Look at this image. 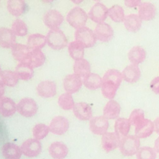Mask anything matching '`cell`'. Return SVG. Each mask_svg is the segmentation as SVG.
<instances>
[{
    "instance_id": "cell-11",
    "label": "cell",
    "mask_w": 159,
    "mask_h": 159,
    "mask_svg": "<svg viewBox=\"0 0 159 159\" xmlns=\"http://www.w3.org/2000/svg\"><path fill=\"white\" fill-rule=\"evenodd\" d=\"M96 39L102 42H108L114 36V30L111 25L102 22L98 24L94 30Z\"/></svg>"
},
{
    "instance_id": "cell-24",
    "label": "cell",
    "mask_w": 159,
    "mask_h": 159,
    "mask_svg": "<svg viewBox=\"0 0 159 159\" xmlns=\"http://www.w3.org/2000/svg\"><path fill=\"white\" fill-rule=\"evenodd\" d=\"M146 55L145 50L139 45H135L132 47L127 53L128 58L131 63L137 65L145 60Z\"/></svg>"
},
{
    "instance_id": "cell-12",
    "label": "cell",
    "mask_w": 159,
    "mask_h": 159,
    "mask_svg": "<svg viewBox=\"0 0 159 159\" xmlns=\"http://www.w3.org/2000/svg\"><path fill=\"white\" fill-rule=\"evenodd\" d=\"M81 78L75 73L68 74L63 79V86L66 93L72 94L77 92L81 87Z\"/></svg>"
},
{
    "instance_id": "cell-35",
    "label": "cell",
    "mask_w": 159,
    "mask_h": 159,
    "mask_svg": "<svg viewBox=\"0 0 159 159\" xmlns=\"http://www.w3.org/2000/svg\"><path fill=\"white\" fill-rule=\"evenodd\" d=\"M101 88L103 96L111 100L115 97L119 86L112 81H102Z\"/></svg>"
},
{
    "instance_id": "cell-29",
    "label": "cell",
    "mask_w": 159,
    "mask_h": 159,
    "mask_svg": "<svg viewBox=\"0 0 159 159\" xmlns=\"http://www.w3.org/2000/svg\"><path fill=\"white\" fill-rule=\"evenodd\" d=\"M46 43V36L39 33L29 35L27 41V45L30 50H40L45 46Z\"/></svg>"
},
{
    "instance_id": "cell-45",
    "label": "cell",
    "mask_w": 159,
    "mask_h": 159,
    "mask_svg": "<svg viewBox=\"0 0 159 159\" xmlns=\"http://www.w3.org/2000/svg\"><path fill=\"white\" fill-rule=\"evenodd\" d=\"M141 2H142L140 0H125L124 1V3L126 5V6L130 7H134L137 6L139 7Z\"/></svg>"
},
{
    "instance_id": "cell-26",
    "label": "cell",
    "mask_w": 159,
    "mask_h": 159,
    "mask_svg": "<svg viewBox=\"0 0 159 159\" xmlns=\"http://www.w3.org/2000/svg\"><path fill=\"white\" fill-rule=\"evenodd\" d=\"M2 154L6 159H20L22 151L17 145L7 142L2 147Z\"/></svg>"
},
{
    "instance_id": "cell-10",
    "label": "cell",
    "mask_w": 159,
    "mask_h": 159,
    "mask_svg": "<svg viewBox=\"0 0 159 159\" xmlns=\"http://www.w3.org/2000/svg\"><path fill=\"white\" fill-rule=\"evenodd\" d=\"M48 127L52 133L57 135H62L68 130L69 121L64 116H57L52 119Z\"/></svg>"
},
{
    "instance_id": "cell-13",
    "label": "cell",
    "mask_w": 159,
    "mask_h": 159,
    "mask_svg": "<svg viewBox=\"0 0 159 159\" xmlns=\"http://www.w3.org/2000/svg\"><path fill=\"white\" fill-rule=\"evenodd\" d=\"M73 109L75 116L80 120H86L92 118V108L89 104L85 102L75 103Z\"/></svg>"
},
{
    "instance_id": "cell-28",
    "label": "cell",
    "mask_w": 159,
    "mask_h": 159,
    "mask_svg": "<svg viewBox=\"0 0 159 159\" xmlns=\"http://www.w3.org/2000/svg\"><path fill=\"white\" fill-rule=\"evenodd\" d=\"M15 73L19 79L29 80L34 75V68L27 62H19L15 68Z\"/></svg>"
},
{
    "instance_id": "cell-19",
    "label": "cell",
    "mask_w": 159,
    "mask_h": 159,
    "mask_svg": "<svg viewBox=\"0 0 159 159\" xmlns=\"http://www.w3.org/2000/svg\"><path fill=\"white\" fill-rule=\"evenodd\" d=\"M16 37L11 29L0 27V46L3 48H11L16 43Z\"/></svg>"
},
{
    "instance_id": "cell-20",
    "label": "cell",
    "mask_w": 159,
    "mask_h": 159,
    "mask_svg": "<svg viewBox=\"0 0 159 159\" xmlns=\"http://www.w3.org/2000/svg\"><path fill=\"white\" fill-rule=\"evenodd\" d=\"M48 152L53 159H63L68 153V148L62 142H54L50 145Z\"/></svg>"
},
{
    "instance_id": "cell-31",
    "label": "cell",
    "mask_w": 159,
    "mask_h": 159,
    "mask_svg": "<svg viewBox=\"0 0 159 159\" xmlns=\"http://www.w3.org/2000/svg\"><path fill=\"white\" fill-rule=\"evenodd\" d=\"M7 9L12 15L19 16L25 11L27 4L24 0H8Z\"/></svg>"
},
{
    "instance_id": "cell-46",
    "label": "cell",
    "mask_w": 159,
    "mask_h": 159,
    "mask_svg": "<svg viewBox=\"0 0 159 159\" xmlns=\"http://www.w3.org/2000/svg\"><path fill=\"white\" fill-rule=\"evenodd\" d=\"M153 122L154 125V130L159 135V117H157Z\"/></svg>"
},
{
    "instance_id": "cell-7",
    "label": "cell",
    "mask_w": 159,
    "mask_h": 159,
    "mask_svg": "<svg viewBox=\"0 0 159 159\" xmlns=\"http://www.w3.org/2000/svg\"><path fill=\"white\" fill-rule=\"evenodd\" d=\"M88 16L98 24L102 22L108 16V8L102 2H96L90 9Z\"/></svg>"
},
{
    "instance_id": "cell-2",
    "label": "cell",
    "mask_w": 159,
    "mask_h": 159,
    "mask_svg": "<svg viewBox=\"0 0 159 159\" xmlns=\"http://www.w3.org/2000/svg\"><path fill=\"white\" fill-rule=\"evenodd\" d=\"M47 43L54 50H60L68 44V40L63 32L59 28L50 29L46 35Z\"/></svg>"
},
{
    "instance_id": "cell-37",
    "label": "cell",
    "mask_w": 159,
    "mask_h": 159,
    "mask_svg": "<svg viewBox=\"0 0 159 159\" xmlns=\"http://www.w3.org/2000/svg\"><path fill=\"white\" fill-rule=\"evenodd\" d=\"M102 81H110L115 83L119 87L120 86L123 80L122 75L120 71L117 69H109L104 74Z\"/></svg>"
},
{
    "instance_id": "cell-44",
    "label": "cell",
    "mask_w": 159,
    "mask_h": 159,
    "mask_svg": "<svg viewBox=\"0 0 159 159\" xmlns=\"http://www.w3.org/2000/svg\"><path fill=\"white\" fill-rule=\"evenodd\" d=\"M151 89L157 94H159V76L155 77L150 82Z\"/></svg>"
},
{
    "instance_id": "cell-43",
    "label": "cell",
    "mask_w": 159,
    "mask_h": 159,
    "mask_svg": "<svg viewBox=\"0 0 159 159\" xmlns=\"http://www.w3.org/2000/svg\"><path fill=\"white\" fill-rule=\"evenodd\" d=\"M145 119V114L144 111L142 109H134L129 118V120L131 124V125L136 126L140 122H142Z\"/></svg>"
},
{
    "instance_id": "cell-23",
    "label": "cell",
    "mask_w": 159,
    "mask_h": 159,
    "mask_svg": "<svg viewBox=\"0 0 159 159\" xmlns=\"http://www.w3.org/2000/svg\"><path fill=\"white\" fill-rule=\"evenodd\" d=\"M121 107L119 103L114 99L107 102L103 108V116L107 119H117L120 113Z\"/></svg>"
},
{
    "instance_id": "cell-47",
    "label": "cell",
    "mask_w": 159,
    "mask_h": 159,
    "mask_svg": "<svg viewBox=\"0 0 159 159\" xmlns=\"http://www.w3.org/2000/svg\"><path fill=\"white\" fill-rule=\"evenodd\" d=\"M5 92V85L0 80V98H2Z\"/></svg>"
},
{
    "instance_id": "cell-38",
    "label": "cell",
    "mask_w": 159,
    "mask_h": 159,
    "mask_svg": "<svg viewBox=\"0 0 159 159\" xmlns=\"http://www.w3.org/2000/svg\"><path fill=\"white\" fill-rule=\"evenodd\" d=\"M108 16L115 22H123L125 18V12L123 7L118 4H114L108 9Z\"/></svg>"
},
{
    "instance_id": "cell-22",
    "label": "cell",
    "mask_w": 159,
    "mask_h": 159,
    "mask_svg": "<svg viewBox=\"0 0 159 159\" xmlns=\"http://www.w3.org/2000/svg\"><path fill=\"white\" fill-rule=\"evenodd\" d=\"M30 50L27 45L20 43H16L11 47L13 57L19 62H26Z\"/></svg>"
},
{
    "instance_id": "cell-25",
    "label": "cell",
    "mask_w": 159,
    "mask_h": 159,
    "mask_svg": "<svg viewBox=\"0 0 159 159\" xmlns=\"http://www.w3.org/2000/svg\"><path fill=\"white\" fill-rule=\"evenodd\" d=\"M131 124L129 119L124 117H118L114 124V132L117 134L119 139L128 135Z\"/></svg>"
},
{
    "instance_id": "cell-18",
    "label": "cell",
    "mask_w": 159,
    "mask_h": 159,
    "mask_svg": "<svg viewBox=\"0 0 159 159\" xmlns=\"http://www.w3.org/2000/svg\"><path fill=\"white\" fill-rule=\"evenodd\" d=\"M155 6L149 2H143L138 7V15L142 20H150L154 18L156 14Z\"/></svg>"
},
{
    "instance_id": "cell-3",
    "label": "cell",
    "mask_w": 159,
    "mask_h": 159,
    "mask_svg": "<svg viewBox=\"0 0 159 159\" xmlns=\"http://www.w3.org/2000/svg\"><path fill=\"white\" fill-rule=\"evenodd\" d=\"M88 17V16L83 9L76 6L68 12L66 15V20L72 27L78 29L84 27Z\"/></svg>"
},
{
    "instance_id": "cell-5",
    "label": "cell",
    "mask_w": 159,
    "mask_h": 159,
    "mask_svg": "<svg viewBox=\"0 0 159 159\" xmlns=\"http://www.w3.org/2000/svg\"><path fill=\"white\" fill-rule=\"evenodd\" d=\"M38 110L36 101L29 97L21 99L17 104V111L23 116L29 117L34 116Z\"/></svg>"
},
{
    "instance_id": "cell-16",
    "label": "cell",
    "mask_w": 159,
    "mask_h": 159,
    "mask_svg": "<svg viewBox=\"0 0 159 159\" xmlns=\"http://www.w3.org/2000/svg\"><path fill=\"white\" fill-rule=\"evenodd\" d=\"M120 139L115 132H106L102 135L101 144L106 152H110L119 147Z\"/></svg>"
},
{
    "instance_id": "cell-1",
    "label": "cell",
    "mask_w": 159,
    "mask_h": 159,
    "mask_svg": "<svg viewBox=\"0 0 159 159\" xmlns=\"http://www.w3.org/2000/svg\"><path fill=\"white\" fill-rule=\"evenodd\" d=\"M140 139L135 135H128L120 139L119 148L124 156L130 157L137 153L140 148Z\"/></svg>"
},
{
    "instance_id": "cell-8",
    "label": "cell",
    "mask_w": 159,
    "mask_h": 159,
    "mask_svg": "<svg viewBox=\"0 0 159 159\" xmlns=\"http://www.w3.org/2000/svg\"><path fill=\"white\" fill-rule=\"evenodd\" d=\"M109 121L104 116L92 117L89 120V129L96 135H103L107 132Z\"/></svg>"
},
{
    "instance_id": "cell-40",
    "label": "cell",
    "mask_w": 159,
    "mask_h": 159,
    "mask_svg": "<svg viewBox=\"0 0 159 159\" xmlns=\"http://www.w3.org/2000/svg\"><path fill=\"white\" fill-rule=\"evenodd\" d=\"M11 30L17 36H24L28 32L26 24L20 19H16L14 20L11 25Z\"/></svg>"
},
{
    "instance_id": "cell-36",
    "label": "cell",
    "mask_w": 159,
    "mask_h": 159,
    "mask_svg": "<svg viewBox=\"0 0 159 159\" xmlns=\"http://www.w3.org/2000/svg\"><path fill=\"white\" fill-rule=\"evenodd\" d=\"M0 78L4 85L7 86H14L19 81V78L16 74L15 71L6 70L1 71L0 74Z\"/></svg>"
},
{
    "instance_id": "cell-41",
    "label": "cell",
    "mask_w": 159,
    "mask_h": 159,
    "mask_svg": "<svg viewBox=\"0 0 159 159\" xmlns=\"http://www.w3.org/2000/svg\"><path fill=\"white\" fill-rule=\"evenodd\" d=\"M137 159H155L157 152L153 148L150 147H140L136 153Z\"/></svg>"
},
{
    "instance_id": "cell-6",
    "label": "cell",
    "mask_w": 159,
    "mask_h": 159,
    "mask_svg": "<svg viewBox=\"0 0 159 159\" xmlns=\"http://www.w3.org/2000/svg\"><path fill=\"white\" fill-rule=\"evenodd\" d=\"M22 153L27 157H35L42 151V145L39 140L35 139H29L25 140L20 146Z\"/></svg>"
},
{
    "instance_id": "cell-15",
    "label": "cell",
    "mask_w": 159,
    "mask_h": 159,
    "mask_svg": "<svg viewBox=\"0 0 159 159\" xmlns=\"http://www.w3.org/2000/svg\"><path fill=\"white\" fill-rule=\"evenodd\" d=\"M153 130V122L148 119L145 118L135 127V134L139 139H143L150 136Z\"/></svg>"
},
{
    "instance_id": "cell-42",
    "label": "cell",
    "mask_w": 159,
    "mask_h": 159,
    "mask_svg": "<svg viewBox=\"0 0 159 159\" xmlns=\"http://www.w3.org/2000/svg\"><path fill=\"white\" fill-rule=\"evenodd\" d=\"M49 127L45 124H37L32 129V133L34 138L38 140L45 137L49 132Z\"/></svg>"
},
{
    "instance_id": "cell-21",
    "label": "cell",
    "mask_w": 159,
    "mask_h": 159,
    "mask_svg": "<svg viewBox=\"0 0 159 159\" xmlns=\"http://www.w3.org/2000/svg\"><path fill=\"white\" fill-rule=\"evenodd\" d=\"M16 111L17 104L11 98L6 96L0 98V114L2 116H11Z\"/></svg>"
},
{
    "instance_id": "cell-9",
    "label": "cell",
    "mask_w": 159,
    "mask_h": 159,
    "mask_svg": "<svg viewBox=\"0 0 159 159\" xmlns=\"http://www.w3.org/2000/svg\"><path fill=\"white\" fill-rule=\"evenodd\" d=\"M63 20V15L56 9H49L45 13L43 17L44 24L50 29L59 28Z\"/></svg>"
},
{
    "instance_id": "cell-48",
    "label": "cell",
    "mask_w": 159,
    "mask_h": 159,
    "mask_svg": "<svg viewBox=\"0 0 159 159\" xmlns=\"http://www.w3.org/2000/svg\"><path fill=\"white\" fill-rule=\"evenodd\" d=\"M154 150L157 153H159V136L157 138L154 143Z\"/></svg>"
},
{
    "instance_id": "cell-32",
    "label": "cell",
    "mask_w": 159,
    "mask_h": 159,
    "mask_svg": "<svg viewBox=\"0 0 159 159\" xmlns=\"http://www.w3.org/2000/svg\"><path fill=\"white\" fill-rule=\"evenodd\" d=\"M45 58V55L41 50H31L26 62L30 64L33 68H37L42 66L44 63Z\"/></svg>"
},
{
    "instance_id": "cell-49",
    "label": "cell",
    "mask_w": 159,
    "mask_h": 159,
    "mask_svg": "<svg viewBox=\"0 0 159 159\" xmlns=\"http://www.w3.org/2000/svg\"><path fill=\"white\" fill-rule=\"evenodd\" d=\"M1 66H0V74H1Z\"/></svg>"
},
{
    "instance_id": "cell-30",
    "label": "cell",
    "mask_w": 159,
    "mask_h": 159,
    "mask_svg": "<svg viewBox=\"0 0 159 159\" xmlns=\"http://www.w3.org/2000/svg\"><path fill=\"white\" fill-rule=\"evenodd\" d=\"M73 70L75 74L80 77L84 78L91 73L90 63L84 58L76 60L74 62Z\"/></svg>"
},
{
    "instance_id": "cell-39",
    "label": "cell",
    "mask_w": 159,
    "mask_h": 159,
    "mask_svg": "<svg viewBox=\"0 0 159 159\" xmlns=\"http://www.w3.org/2000/svg\"><path fill=\"white\" fill-rule=\"evenodd\" d=\"M58 103L59 106L65 110H70L73 109L75 104L72 95L66 92L61 94L59 96Z\"/></svg>"
},
{
    "instance_id": "cell-33",
    "label": "cell",
    "mask_w": 159,
    "mask_h": 159,
    "mask_svg": "<svg viewBox=\"0 0 159 159\" xmlns=\"http://www.w3.org/2000/svg\"><path fill=\"white\" fill-rule=\"evenodd\" d=\"M68 50L71 57L76 60L83 58L84 53V45L78 40H73L68 45Z\"/></svg>"
},
{
    "instance_id": "cell-27",
    "label": "cell",
    "mask_w": 159,
    "mask_h": 159,
    "mask_svg": "<svg viewBox=\"0 0 159 159\" xmlns=\"http://www.w3.org/2000/svg\"><path fill=\"white\" fill-rule=\"evenodd\" d=\"M123 22L127 30L130 32H137L141 27L142 20L138 14L132 13L125 16Z\"/></svg>"
},
{
    "instance_id": "cell-34",
    "label": "cell",
    "mask_w": 159,
    "mask_h": 159,
    "mask_svg": "<svg viewBox=\"0 0 159 159\" xmlns=\"http://www.w3.org/2000/svg\"><path fill=\"white\" fill-rule=\"evenodd\" d=\"M84 85L89 89H96L101 87L102 79L97 73H90L83 78Z\"/></svg>"
},
{
    "instance_id": "cell-4",
    "label": "cell",
    "mask_w": 159,
    "mask_h": 159,
    "mask_svg": "<svg viewBox=\"0 0 159 159\" xmlns=\"http://www.w3.org/2000/svg\"><path fill=\"white\" fill-rule=\"evenodd\" d=\"M75 38L76 40L80 42L84 48L93 47L96 43L97 40L94 31L86 26L75 30Z\"/></svg>"
},
{
    "instance_id": "cell-14",
    "label": "cell",
    "mask_w": 159,
    "mask_h": 159,
    "mask_svg": "<svg viewBox=\"0 0 159 159\" xmlns=\"http://www.w3.org/2000/svg\"><path fill=\"white\" fill-rule=\"evenodd\" d=\"M36 89L39 96L44 98H51L56 94L57 85L53 81L43 80L38 84Z\"/></svg>"
},
{
    "instance_id": "cell-17",
    "label": "cell",
    "mask_w": 159,
    "mask_h": 159,
    "mask_svg": "<svg viewBox=\"0 0 159 159\" xmlns=\"http://www.w3.org/2000/svg\"><path fill=\"white\" fill-rule=\"evenodd\" d=\"M123 80L129 83L137 81L141 76V71L137 65L130 63L127 65L121 72Z\"/></svg>"
}]
</instances>
